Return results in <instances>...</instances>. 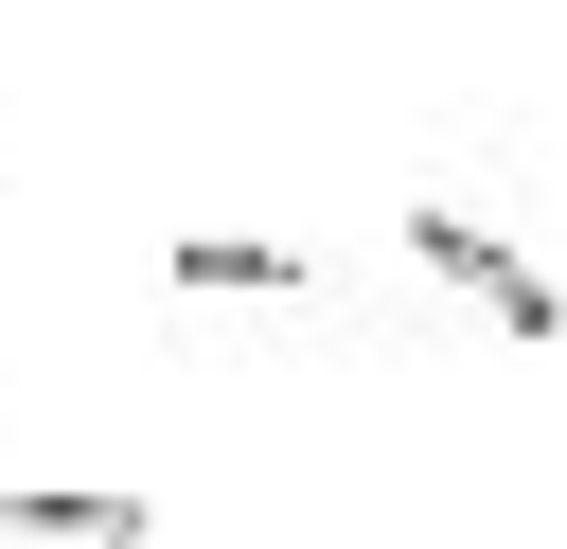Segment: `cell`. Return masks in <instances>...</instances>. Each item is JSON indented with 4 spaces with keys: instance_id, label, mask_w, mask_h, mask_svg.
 <instances>
[{
    "instance_id": "obj_1",
    "label": "cell",
    "mask_w": 567,
    "mask_h": 549,
    "mask_svg": "<svg viewBox=\"0 0 567 549\" xmlns=\"http://www.w3.org/2000/svg\"><path fill=\"white\" fill-rule=\"evenodd\" d=\"M408 248H425V266H443L496 336H549V319H567V301H549V266H514V230H478V213H443V195L408 213Z\"/></svg>"
},
{
    "instance_id": "obj_2",
    "label": "cell",
    "mask_w": 567,
    "mask_h": 549,
    "mask_svg": "<svg viewBox=\"0 0 567 549\" xmlns=\"http://www.w3.org/2000/svg\"><path fill=\"white\" fill-rule=\"evenodd\" d=\"M0 549H142V496H0Z\"/></svg>"
},
{
    "instance_id": "obj_3",
    "label": "cell",
    "mask_w": 567,
    "mask_h": 549,
    "mask_svg": "<svg viewBox=\"0 0 567 549\" xmlns=\"http://www.w3.org/2000/svg\"><path fill=\"white\" fill-rule=\"evenodd\" d=\"M177 283H195V301H301V248H248V230H195V248H177Z\"/></svg>"
}]
</instances>
